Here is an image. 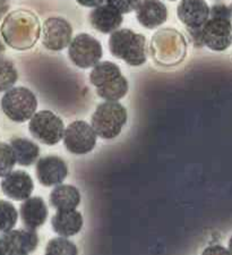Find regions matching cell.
<instances>
[{
    "label": "cell",
    "instance_id": "4316f807",
    "mask_svg": "<svg viewBox=\"0 0 232 255\" xmlns=\"http://www.w3.org/2000/svg\"><path fill=\"white\" fill-rule=\"evenodd\" d=\"M142 0H108L107 3L116 8L121 14H129L137 9Z\"/></svg>",
    "mask_w": 232,
    "mask_h": 255
},
{
    "label": "cell",
    "instance_id": "2e32d148",
    "mask_svg": "<svg viewBox=\"0 0 232 255\" xmlns=\"http://www.w3.org/2000/svg\"><path fill=\"white\" fill-rule=\"evenodd\" d=\"M89 19L94 30L103 34H110L119 30L123 20L122 14L109 3L94 8L90 13Z\"/></svg>",
    "mask_w": 232,
    "mask_h": 255
},
{
    "label": "cell",
    "instance_id": "30bf717a",
    "mask_svg": "<svg viewBox=\"0 0 232 255\" xmlns=\"http://www.w3.org/2000/svg\"><path fill=\"white\" fill-rule=\"evenodd\" d=\"M203 44L210 50L222 52L232 44V23L230 19L212 18L202 27Z\"/></svg>",
    "mask_w": 232,
    "mask_h": 255
},
{
    "label": "cell",
    "instance_id": "8992f818",
    "mask_svg": "<svg viewBox=\"0 0 232 255\" xmlns=\"http://www.w3.org/2000/svg\"><path fill=\"white\" fill-rule=\"evenodd\" d=\"M28 129L32 136L45 145H56L64 138L63 119L50 110H41L31 118Z\"/></svg>",
    "mask_w": 232,
    "mask_h": 255
},
{
    "label": "cell",
    "instance_id": "8fae6325",
    "mask_svg": "<svg viewBox=\"0 0 232 255\" xmlns=\"http://www.w3.org/2000/svg\"><path fill=\"white\" fill-rule=\"evenodd\" d=\"M42 43L51 51H61L72 42L73 27L63 17H49L42 25Z\"/></svg>",
    "mask_w": 232,
    "mask_h": 255
},
{
    "label": "cell",
    "instance_id": "d6a6232c",
    "mask_svg": "<svg viewBox=\"0 0 232 255\" xmlns=\"http://www.w3.org/2000/svg\"><path fill=\"white\" fill-rule=\"evenodd\" d=\"M170 1H177V0H170Z\"/></svg>",
    "mask_w": 232,
    "mask_h": 255
},
{
    "label": "cell",
    "instance_id": "9c48e42d",
    "mask_svg": "<svg viewBox=\"0 0 232 255\" xmlns=\"http://www.w3.org/2000/svg\"><path fill=\"white\" fill-rule=\"evenodd\" d=\"M39 245L35 230L13 229L0 236V255H28Z\"/></svg>",
    "mask_w": 232,
    "mask_h": 255
},
{
    "label": "cell",
    "instance_id": "7c38bea8",
    "mask_svg": "<svg viewBox=\"0 0 232 255\" xmlns=\"http://www.w3.org/2000/svg\"><path fill=\"white\" fill-rule=\"evenodd\" d=\"M36 177L45 187L63 184L68 175L67 164L58 155H47L38 160L35 167Z\"/></svg>",
    "mask_w": 232,
    "mask_h": 255
},
{
    "label": "cell",
    "instance_id": "52a82bcc",
    "mask_svg": "<svg viewBox=\"0 0 232 255\" xmlns=\"http://www.w3.org/2000/svg\"><path fill=\"white\" fill-rule=\"evenodd\" d=\"M103 56L102 44L88 33H81L72 40L68 47V57L78 68L88 69L97 66Z\"/></svg>",
    "mask_w": 232,
    "mask_h": 255
},
{
    "label": "cell",
    "instance_id": "d6986e66",
    "mask_svg": "<svg viewBox=\"0 0 232 255\" xmlns=\"http://www.w3.org/2000/svg\"><path fill=\"white\" fill-rule=\"evenodd\" d=\"M81 200V192L73 185H58L50 193V204L57 211L75 210Z\"/></svg>",
    "mask_w": 232,
    "mask_h": 255
},
{
    "label": "cell",
    "instance_id": "3957f363",
    "mask_svg": "<svg viewBox=\"0 0 232 255\" xmlns=\"http://www.w3.org/2000/svg\"><path fill=\"white\" fill-rule=\"evenodd\" d=\"M109 50L116 58L134 67L142 66L147 61L146 38L129 28H121L111 33Z\"/></svg>",
    "mask_w": 232,
    "mask_h": 255
},
{
    "label": "cell",
    "instance_id": "44dd1931",
    "mask_svg": "<svg viewBox=\"0 0 232 255\" xmlns=\"http://www.w3.org/2000/svg\"><path fill=\"white\" fill-rule=\"evenodd\" d=\"M121 75V71L117 64L111 63V61H100L97 66H94L91 72L90 82L98 89Z\"/></svg>",
    "mask_w": 232,
    "mask_h": 255
},
{
    "label": "cell",
    "instance_id": "7402d4cb",
    "mask_svg": "<svg viewBox=\"0 0 232 255\" xmlns=\"http://www.w3.org/2000/svg\"><path fill=\"white\" fill-rule=\"evenodd\" d=\"M98 96L106 101H119L128 93V81L123 75L97 89Z\"/></svg>",
    "mask_w": 232,
    "mask_h": 255
},
{
    "label": "cell",
    "instance_id": "4dcf8cb0",
    "mask_svg": "<svg viewBox=\"0 0 232 255\" xmlns=\"http://www.w3.org/2000/svg\"><path fill=\"white\" fill-rule=\"evenodd\" d=\"M228 250H229L230 254L232 255V236L230 237V240H229V245H228Z\"/></svg>",
    "mask_w": 232,
    "mask_h": 255
},
{
    "label": "cell",
    "instance_id": "5bb4252c",
    "mask_svg": "<svg viewBox=\"0 0 232 255\" xmlns=\"http://www.w3.org/2000/svg\"><path fill=\"white\" fill-rule=\"evenodd\" d=\"M211 8L205 0H181L177 7L178 19L188 28H201L210 19Z\"/></svg>",
    "mask_w": 232,
    "mask_h": 255
},
{
    "label": "cell",
    "instance_id": "e0dca14e",
    "mask_svg": "<svg viewBox=\"0 0 232 255\" xmlns=\"http://www.w3.org/2000/svg\"><path fill=\"white\" fill-rule=\"evenodd\" d=\"M23 225L27 229L36 230L43 226L48 218V207L39 196L30 197L24 201L19 209Z\"/></svg>",
    "mask_w": 232,
    "mask_h": 255
},
{
    "label": "cell",
    "instance_id": "9a60e30c",
    "mask_svg": "<svg viewBox=\"0 0 232 255\" xmlns=\"http://www.w3.org/2000/svg\"><path fill=\"white\" fill-rule=\"evenodd\" d=\"M136 18L143 27L154 30L167 22V6L161 0H142L136 9Z\"/></svg>",
    "mask_w": 232,
    "mask_h": 255
},
{
    "label": "cell",
    "instance_id": "836d02e7",
    "mask_svg": "<svg viewBox=\"0 0 232 255\" xmlns=\"http://www.w3.org/2000/svg\"><path fill=\"white\" fill-rule=\"evenodd\" d=\"M231 10H232V5H231Z\"/></svg>",
    "mask_w": 232,
    "mask_h": 255
},
{
    "label": "cell",
    "instance_id": "83f0119b",
    "mask_svg": "<svg viewBox=\"0 0 232 255\" xmlns=\"http://www.w3.org/2000/svg\"><path fill=\"white\" fill-rule=\"evenodd\" d=\"M210 17L212 18H225L232 19L231 7L227 6L226 3H215L212 6L210 11Z\"/></svg>",
    "mask_w": 232,
    "mask_h": 255
},
{
    "label": "cell",
    "instance_id": "d4e9b609",
    "mask_svg": "<svg viewBox=\"0 0 232 255\" xmlns=\"http://www.w3.org/2000/svg\"><path fill=\"white\" fill-rule=\"evenodd\" d=\"M47 255H78L76 245L66 237L53 238L45 248Z\"/></svg>",
    "mask_w": 232,
    "mask_h": 255
},
{
    "label": "cell",
    "instance_id": "cb8c5ba5",
    "mask_svg": "<svg viewBox=\"0 0 232 255\" xmlns=\"http://www.w3.org/2000/svg\"><path fill=\"white\" fill-rule=\"evenodd\" d=\"M18 73L10 60L0 57V92L8 91L17 82Z\"/></svg>",
    "mask_w": 232,
    "mask_h": 255
},
{
    "label": "cell",
    "instance_id": "ba28073f",
    "mask_svg": "<svg viewBox=\"0 0 232 255\" xmlns=\"http://www.w3.org/2000/svg\"><path fill=\"white\" fill-rule=\"evenodd\" d=\"M97 136L92 125L84 121H75L65 129L64 144L70 153L88 154L95 147Z\"/></svg>",
    "mask_w": 232,
    "mask_h": 255
},
{
    "label": "cell",
    "instance_id": "f546056e",
    "mask_svg": "<svg viewBox=\"0 0 232 255\" xmlns=\"http://www.w3.org/2000/svg\"><path fill=\"white\" fill-rule=\"evenodd\" d=\"M81 6L89 7V8H97L101 5L107 3L108 0H76Z\"/></svg>",
    "mask_w": 232,
    "mask_h": 255
},
{
    "label": "cell",
    "instance_id": "603a6c76",
    "mask_svg": "<svg viewBox=\"0 0 232 255\" xmlns=\"http://www.w3.org/2000/svg\"><path fill=\"white\" fill-rule=\"evenodd\" d=\"M18 212L8 201L0 200V233L5 234L13 230L17 224Z\"/></svg>",
    "mask_w": 232,
    "mask_h": 255
},
{
    "label": "cell",
    "instance_id": "6da1fadb",
    "mask_svg": "<svg viewBox=\"0 0 232 255\" xmlns=\"http://www.w3.org/2000/svg\"><path fill=\"white\" fill-rule=\"evenodd\" d=\"M41 31L38 16L26 9H17L8 14L0 28L7 46L20 51L34 47L40 39Z\"/></svg>",
    "mask_w": 232,
    "mask_h": 255
},
{
    "label": "cell",
    "instance_id": "f1b7e54d",
    "mask_svg": "<svg viewBox=\"0 0 232 255\" xmlns=\"http://www.w3.org/2000/svg\"><path fill=\"white\" fill-rule=\"evenodd\" d=\"M202 255H231L229 250L221 245H210L203 251Z\"/></svg>",
    "mask_w": 232,
    "mask_h": 255
},
{
    "label": "cell",
    "instance_id": "ffe728a7",
    "mask_svg": "<svg viewBox=\"0 0 232 255\" xmlns=\"http://www.w3.org/2000/svg\"><path fill=\"white\" fill-rule=\"evenodd\" d=\"M10 146L14 151L16 162L20 166H31L39 159L40 147L38 144L27 138H13L10 141Z\"/></svg>",
    "mask_w": 232,
    "mask_h": 255
},
{
    "label": "cell",
    "instance_id": "ac0fdd59",
    "mask_svg": "<svg viewBox=\"0 0 232 255\" xmlns=\"http://www.w3.org/2000/svg\"><path fill=\"white\" fill-rule=\"evenodd\" d=\"M83 216L77 210H60L51 219L53 232L61 237L75 236L83 228Z\"/></svg>",
    "mask_w": 232,
    "mask_h": 255
},
{
    "label": "cell",
    "instance_id": "484cf974",
    "mask_svg": "<svg viewBox=\"0 0 232 255\" xmlns=\"http://www.w3.org/2000/svg\"><path fill=\"white\" fill-rule=\"evenodd\" d=\"M16 163L17 162L10 144L0 142V178L10 174Z\"/></svg>",
    "mask_w": 232,
    "mask_h": 255
},
{
    "label": "cell",
    "instance_id": "277c9868",
    "mask_svg": "<svg viewBox=\"0 0 232 255\" xmlns=\"http://www.w3.org/2000/svg\"><path fill=\"white\" fill-rule=\"evenodd\" d=\"M128 119L127 110L118 101L100 104L91 119V125L99 137L113 139L119 136Z\"/></svg>",
    "mask_w": 232,
    "mask_h": 255
},
{
    "label": "cell",
    "instance_id": "7a4b0ae2",
    "mask_svg": "<svg viewBox=\"0 0 232 255\" xmlns=\"http://www.w3.org/2000/svg\"><path fill=\"white\" fill-rule=\"evenodd\" d=\"M151 55L155 63L164 67H172L182 63L187 55V41L175 28H162L153 35Z\"/></svg>",
    "mask_w": 232,
    "mask_h": 255
},
{
    "label": "cell",
    "instance_id": "4fadbf2b",
    "mask_svg": "<svg viewBox=\"0 0 232 255\" xmlns=\"http://www.w3.org/2000/svg\"><path fill=\"white\" fill-rule=\"evenodd\" d=\"M3 194L14 201H25L30 199L34 184L31 176L24 170H15L5 176L0 183Z\"/></svg>",
    "mask_w": 232,
    "mask_h": 255
},
{
    "label": "cell",
    "instance_id": "5b68a950",
    "mask_svg": "<svg viewBox=\"0 0 232 255\" xmlns=\"http://www.w3.org/2000/svg\"><path fill=\"white\" fill-rule=\"evenodd\" d=\"M38 99L31 90L23 86L11 88L1 99L3 114L15 123H25L36 114Z\"/></svg>",
    "mask_w": 232,
    "mask_h": 255
},
{
    "label": "cell",
    "instance_id": "e575fe53",
    "mask_svg": "<svg viewBox=\"0 0 232 255\" xmlns=\"http://www.w3.org/2000/svg\"><path fill=\"white\" fill-rule=\"evenodd\" d=\"M44 255H47V254H44Z\"/></svg>",
    "mask_w": 232,
    "mask_h": 255
},
{
    "label": "cell",
    "instance_id": "1f68e13d",
    "mask_svg": "<svg viewBox=\"0 0 232 255\" xmlns=\"http://www.w3.org/2000/svg\"><path fill=\"white\" fill-rule=\"evenodd\" d=\"M3 50V47L1 46V42H0V51H2Z\"/></svg>",
    "mask_w": 232,
    "mask_h": 255
}]
</instances>
